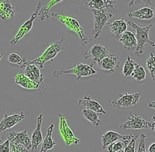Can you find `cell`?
<instances>
[{"label":"cell","mask_w":155,"mask_h":152,"mask_svg":"<svg viewBox=\"0 0 155 152\" xmlns=\"http://www.w3.org/2000/svg\"><path fill=\"white\" fill-rule=\"evenodd\" d=\"M128 25L134 29L135 36L137 40V46L134 51L136 56H140L144 52L145 44L148 43L152 47H155V42L149 37V31L153 27V24H150L145 27H140L135 22L129 21Z\"/></svg>","instance_id":"cell-1"},{"label":"cell","mask_w":155,"mask_h":152,"mask_svg":"<svg viewBox=\"0 0 155 152\" xmlns=\"http://www.w3.org/2000/svg\"><path fill=\"white\" fill-rule=\"evenodd\" d=\"M51 16L57 19L60 22L64 24L67 27V30L76 33L80 37L82 45H86L90 42L91 39L87 36L81 24L77 19L56 12H53Z\"/></svg>","instance_id":"cell-2"},{"label":"cell","mask_w":155,"mask_h":152,"mask_svg":"<svg viewBox=\"0 0 155 152\" xmlns=\"http://www.w3.org/2000/svg\"><path fill=\"white\" fill-rule=\"evenodd\" d=\"M65 39V37H62L60 40L50 43V45L46 48L41 55L34 60H28V64L36 65L39 68H42L46 62L50 60L53 61L57 54L60 51L65 49L63 43Z\"/></svg>","instance_id":"cell-3"},{"label":"cell","mask_w":155,"mask_h":152,"mask_svg":"<svg viewBox=\"0 0 155 152\" xmlns=\"http://www.w3.org/2000/svg\"><path fill=\"white\" fill-rule=\"evenodd\" d=\"M97 71L90 65L83 63H76L73 68L68 69H59L51 72L52 77L58 78L65 74H72L76 75V80H79L82 77H88L96 74Z\"/></svg>","instance_id":"cell-4"},{"label":"cell","mask_w":155,"mask_h":152,"mask_svg":"<svg viewBox=\"0 0 155 152\" xmlns=\"http://www.w3.org/2000/svg\"><path fill=\"white\" fill-rule=\"evenodd\" d=\"M119 98L116 100H108L111 107L116 110H120L123 108L130 107L136 105L140 97V92L128 93L125 92L122 93H119Z\"/></svg>","instance_id":"cell-5"},{"label":"cell","mask_w":155,"mask_h":152,"mask_svg":"<svg viewBox=\"0 0 155 152\" xmlns=\"http://www.w3.org/2000/svg\"><path fill=\"white\" fill-rule=\"evenodd\" d=\"M59 118V131L66 145H78L80 142L78 139L74 134L73 130L69 127L67 123V119L65 116L59 112L58 113Z\"/></svg>","instance_id":"cell-6"},{"label":"cell","mask_w":155,"mask_h":152,"mask_svg":"<svg viewBox=\"0 0 155 152\" xmlns=\"http://www.w3.org/2000/svg\"><path fill=\"white\" fill-rule=\"evenodd\" d=\"M94 18V28L93 29V35L94 39H97L102 33L104 27L108 21L113 16L111 12H108L105 10H91Z\"/></svg>","instance_id":"cell-7"},{"label":"cell","mask_w":155,"mask_h":152,"mask_svg":"<svg viewBox=\"0 0 155 152\" xmlns=\"http://www.w3.org/2000/svg\"><path fill=\"white\" fill-rule=\"evenodd\" d=\"M152 122L145 120L142 116L138 115L137 113L131 112L128 116V120L120 125V129L126 130L128 129L139 130L143 128H151Z\"/></svg>","instance_id":"cell-8"},{"label":"cell","mask_w":155,"mask_h":152,"mask_svg":"<svg viewBox=\"0 0 155 152\" xmlns=\"http://www.w3.org/2000/svg\"><path fill=\"white\" fill-rule=\"evenodd\" d=\"M44 5V2L43 1H39L38 3V5L36 6V8L31 14L30 19H28L27 21H26L19 28L18 33L16 34V35L11 39L10 41V44L12 45H16L27 33H28L30 30L33 27V23L34 20L38 17V11Z\"/></svg>","instance_id":"cell-9"},{"label":"cell","mask_w":155,"mask_h":152,"mask_svg":"<svg viewBox=\"0 0 155 152\" xmlns=\"http://www.w3.org/2000/svg\"><path fill=\"white\" fill-rule=\"evenodd\" d=\"M109 54V51L106 46L101 43H96L91 47L88 51H85L83 54V57L85 59H91V66H93L96 63L97 64Z\"/></svg>","instance_id":"cell-10"},{"label":"cell","mask_w":155,"mask_h":152,"mask_svg":"<svg viewBox=\"0 0 155 152\" xmlns=\"http://www.w3.org/2000/svg\"><path fill=\"white\" fill-rule=\"evenodd\" d=\"M23 74L31 80L33 81L41 87L42 92H45L47 89L44 83V75L41 72L39 68L33 64H27L24 68Z\"/></svg>","instance_id":"cell-11"},{"label":"cell","mask_w":155,"mask_h":152,"mask_svg":"<svg viewBox=\"0 0 155 152\" xmlns=\"http://www.w3.org/2000/svg\"><path fill=\"white\" fill-rule=\"evenodd\" d=\"M7 139L10 141V144H20L25 147L28 150L31 148V141L27 130H24L19 132L12 131L8 134Z\"/></svg>","instance_id":"cell-12"},{"label":"cell","mask_w":155,"mask_h":152,"mask_svg":"<svg viewBox=\"0 0 155 152\" xmlns=\"http://www.w3.org/2000/svg\"><path fill=\"white\" fill-rule=\"evenodd\" d=\"M120 63L121 59L119 56L110 53L97 63V66L102 70L114 72L117 68H120Z\"/></svg>","instance_id":"cell-13"},{"label":"cell","mask_w":155,"mask_h":152,"mask_svg":"<svg viewBox=\"0 0 155 152\" xmlns=\"http://www.w3.org/2000/svg\"><path fill=\"white\" fill-rule=\"evenodd\" d=\"M25 118L23 112L20 113H13L8 115L5 113L0 122V133H3L8 129H10L20 122Z\"/></svg>","instance_id":"cell-14"},{"label":"cell","mask_w":155,"mask_h":152,"mask_svg":"<svg viewBox=\"0 0 155 152\" xmlns=\"http://www.w3.org/2000/svg\"><path fill=\"white\" fill-rule=\"evenodd\" d=\"M133 136V135L132 134L124 135L119 133L116 131L108 130L106 133H105L101 137L102 148L103 150H104L107 147L117 141L131 139Z\"/></svg>","instance_id":"cell-15"},{"label":"cell","mask_w":155,"mask_h":152,"mask_svg":"<svg viewBox=\"0 0 155 152\" xmlns=\"http://www.w3.org/2000/svg\"><path fill=\"white\" fill-rule=\"evenodd\" d=\"M43 115L40 114L37 118L36 127L32 133L31 141V152H38V148L39 145L43 141V136L41 131V125L42 124Z\"/></svg>","instance_id":"cell-16"},{"label":"cell","mask_w":155,"mask_h":152,"mask_svg":"<svg viewBox=\"0 0 155 152\" xmlns=\"http://www.w3.org/2000/svg\"><path fill=\"white\" fill-rule=\"evenodd\" d=\"M155 14V9L148 5L139 10L128 13L127 16L131 18H136L140 20L151 19Z\"/></svg>","instance_id":"cell-17"},{"label":"cell","mask_w":155,"mask_h":152,"mask_svg":"<svg viewBox=\"0 0 155 152\" xmlns=\"http://www.w3.org/2000/svg\"><path fill=\"white\" fill-rule=\"evenodd\" d=\"M78 105L85 107L86 109L91 110L97 113L102 114L107 113L102 106L97 101L92 100L90 96L88 95L84 96L83 98L79 99L78 101Z\"/></svg>","instance_id":"cell-18"},{"label":"cell","mask_w":155,"mask_h":152,"mask_svg":"<svg viewBox=\"0 0 155 152\" xmlns=\"http://www.w3.org/2000/svg\"><path fill=\"white\" fill-rule=\"evenodd\" d=\"M15 82L21 87L27 89H36L38 92H42L39 84L29 79L22 73L17 74L15 77Z\"/></svg>","instance_id":"cell-19"},{"label":"cell","mask_w":155,"mask_h":152,"mask_svg":"<svg viewBox=\"0 0 155 152\" xmlns=\"http://www.w3.org/2000/svg\"><path fill=\"white\" fill-rule=\"evenodd\" d=\"M16 14V8L10 1H2L0 2V17L5 21L13 18Z\"/></svg>","instance_id":"cell-20"},{"label":"cell","mask_w":155,"mask_h":152,"mask_svg":"<svg viewBox=\"0 0 155 152\" xmlns=\"http://www.w3.org/2000/svg\"><path fill=\"white\" fill-rule=\"evenodd\" d=\"M87 6L91 10H105L108 9H114V5L116 1L111 0H91L87 1L85 2Z\"/></svg>","instance_id":"cell-21"},{"label":"cell","mask_w":155,"mask_h":152,"mask_svg":"<svg viewBox=\"0 0 155 152\" xmlns=\"http://www.w3.org/2000/svg\"><path fill=\"white\" fill-rule=\"evenodd\" d=\"M54 128V124H51L47 130V135L42 141L40 152H47L53 149L56 145V142L53 139L52 134Z\"/></svg>","instance_id":"cell-22"},{"label":"cell","mask_w":155,"mask_h":152,"mask_svg":"<svg viewBox=\"0 0 155 152\" xmlns=\"http://www.w3.org/2000/svg\"><path fill=\"white\" fill-rule=\"evenodd\" d=\"M125 48L130 49L133 46H137V40L135 36V33L131 31H125L119 39Z\"/></svg>","instance_id":"cell-23"},{"label":"cell","mask_w":155,"mask_h":152,"mask_svg":"<svg viewBox=\"0 0 155 152\" xmlns=\"http://www.w3.org/2000/svg\"><path fill=\"white\" fill-rule=\"evenodd\" d=\"M127 22L124 19H120L115 20L110 24V30L113 34L119 36L127 31Z\"/></svg>","instance_id":"cell-24"},{"label":"cell","mask_w":155,"mask_h":152,"mask_svg":"<svg viewBox=\"0 0 155 152\" xmlns=\"http://www.w3.org/2000/svg\"><path fill=\"white\" fill-rule=\"evenodd\" d=\"M81 114L88 121H90L93 125L97 127L99 126L102 124V120L101 119V117L102 116V113H97L91 110L88 109H84Z\"/></svg>","instance_id":"cell-25"},{"label":"cell","mask_w":155,"mask_h":152,"mask_svg":"<svg viewBox=\"0 0 155 152\" xmlns=\"http://www.w3.org/2000/svg\"><path fill=\"white\" fill-rule=\"evenodd\" d=\"M61 1H62V0H51L45 6L41 7L39 10L38 14V16H39L40 21H45L47 19H48L50 17L49 11H50V8L53 5H54L55 4H56L59 2H61Z\"/></svg>","instance_id":"cell-26"},{"label":"cell","mask_w":155,"mask_h":152,"mask_svg":"<svg viewBox=\"0 0 155 152\" xmlns=\"http://www.w3.org/2000/svg\"><path fill=\"white\" fill-rule=\"evenodd\" d=\"M7 60L10 63L19 65L21 68H24L27 64H28V60L27 58L15 52H12L8 55Z\"/></svg>","instance_id":"cell-27"},{"label":"cell","mask_w":155,"mask_h":152,"mask_svg":"<svg viewBox=\"0 0 155 152\" xmlns=\"http://www.w3.org/2000/svg\"><path fill=\"white\" fill-rule=\"evenodd\" d=\"M131 76L133 80L137 81H142L144 80L146 77V71L144 68L140 63L137 62Z\"/></svg>","instance_id":"cell-28"},{"label":"cell","mask_w":155,"mask_h":152,"mask_svg":"<svg viewBox=\"0 0 155 152\" xmlns=\"http://www.w3.org/2000/svg\"><path fill=\"white\" fill-rule=\"evenodd\" d=\"M136 63V61L133 60L129 55H127V60L124 63L122 69V73L125 77L131 75Z\"/></svg>","instance_id":"cell-29"},{"label":"cell","mask_w":155,"mask_h":152,"mask_svg":"<svg viewBox=\"0 0 155 152\" xmlns=\"http://www.w3.org/2000/svg\"><path fill=\"white\" fill-rule=\"evenodd\" d=\"M150 54V57L146 60V65L152 79L155 81V55L151 52Z\"/></svg>","instance_id":"cell-30"},{"label":"cell","mask_w":155,"mask_h":152,"mask_svg":"<svg viewBox=\"0 0 155 152\" xmlns=\"http://www.w3.org/2000/svg\"><path fill=\"white\" fill-rule=\"evenodd\" d=\"M138 138L137 134L133 135V136L129 142V144L126 146L124 149V152H135V146L136 141Z\"/></svg>","instance_id":"cell-31"},{"label":"cell","mask_w":155,"mask_h":152,"mask_svg":"<svg viewBox=\"0 0 155 152\" xmlns=\"http://www.w3.org/2000/svg\"><path fill=\"white\" fill-rule=\"evenodd\" d=\"M147 138V135L145 133H142L139 138V147L137 152H147L145 148V141Z\"/></svg>","instance_id":"cell-32"},{"label":"cell","mask_w":155,"mask_h":152,"mask_svg":"<svg viewBox=\"0 0 155 152\" xmlns=\"http://www.w3.org/2000/svg\"><path fill=\"white\" fill-rule=\"evenodd\" d=\"M10 152H28V150L26 149L22 145L16 144H10Z\"/></svg>","instance_id":"cell-33"},{"label":"cell","mask_w":155,"mask_h":152,"mask_svg":"<svg viewBox=\"0 0 155 152\" xmlns=\"http://www.w3.org/2000/svg\"><path fill=\"white\" fill-rule=\"evenodd\" d=\"M10 142L7 139L5 141L0 144V152H10Z\"/></svg>","instance_id":"cell-34"},{"label":"cell","mask_w":155,"mask_h":152,"mask_svg":"<svg viewBox=\"0 0 155 152\" xmlns=\"http://www.w3.org/2000/svg\"><path fill=\"white\" fill-rule=\"evenodd\" d=\"M148 152H155V142L152 143L150 145Z\"/></svg>","instance_id":"cell-35"},{"label":"cell","mask_w":155,"mask_h":152,"mask_svg":"<svg viewBox=\"0 0 155 152\" xmlns=\"http://www.w3.org/2000/svg\"><path fill=\"white\" fill-rule=\"evenodd\" d=\"M148 106L150 108H153L155 109V101H149L148 102Z\"/></svg>","instance_id":"cell-36"},{"label":"cell","mask_w":155,"mask_h":152,"mask_svg":"<svg viewBox=\"0 0 155 152\" xmlns=\"http://www.w3.org/2000/svg\"><path fill=\"white\" fill-rule=\"evenodd\" d=\"M152 120H153V122H152V126L151 128L155 131V116H153L152 117Z\"/></svg>","instance_id":"cell-37"},{"label":"cell","mask_w":155,"mask_h":152,"mask_svg":"<svg viewBox=\"0 0 155 152\" xmlns=\"http://www.w3.org/2000/svg\"><path fill=\"white\" fill-rule=\"evenodd\" d=\"M2 56H3V54L2 53H0V61L2 59Z\"/></svg>","instance_id":"cell-38"},{"label":"cell","mask_w":155,"mask_h":152,"mask_svg":"<svg viewBox=\"0 0 155 152\" xmlns=\"http://www.w3.org/2000/svg\"><path fill=\"white\" fill-rule=\"evenodd\" d=\"M116 152H124V150H119V151H117Z\"/></svg>","instance_id":"cell-39"},{"label":"cell","mask_w":155,"mask_h":152,"mask_svg":"<svg viewBox=\"0 0 155 152\" xmlns=\"http://www.w3.org/2000/svg\"><path fill=\"white\" fill-rule=\"evenodd\" d=\"M2 140H3V138L0 137V142H2Z\"/></svg>","instance_id":"cell-40"}]
</instances>
